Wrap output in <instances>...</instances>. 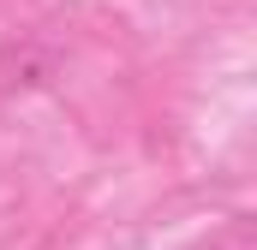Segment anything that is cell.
Segmentation results:
<instances>
[{
	"instance_id": "obj_1",
	"label": "cell",
	"mask_w": 257,
	"mask_h": 250,
	"mask_svg": "<svg viewBox=\"0 0 257 250\" xmlns=\"http://www.w3.org/2000/svg\"><path fill=\"white\" fill-rule=\"evenodd\" d=\"M60 66H66V54L54 42H42V36H12V42H0V96H30V90L54 84Z\"/></svg>"
},
{
	"instance_id": "obj_2",
	"label": "cell",
	"mask_w": 257,
	"mask_h": 250,
	"mask_svg": "<svg viewBox=\"0 0 257 250\" xmlns=\"http://www.w3.org/2000/svg\"><path fill=\"white\" fill-rule=\"evenodd\" d=\"M192 250H257V220L251 214H221Z\"/></svg>"
}]
</instances>
